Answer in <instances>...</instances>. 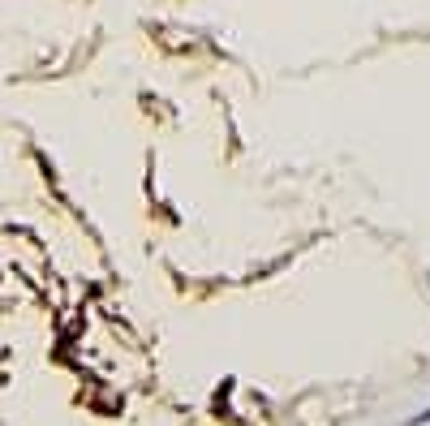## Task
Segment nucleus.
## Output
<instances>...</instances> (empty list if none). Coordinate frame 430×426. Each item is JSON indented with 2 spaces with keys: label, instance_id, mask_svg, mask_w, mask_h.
I'll return each mask as SVG.
<instances>
[{
  "label": "nucleus",
  "instance_id": "f257e3e1",
  "mask_svg": "<svg viewBox=\"0 0 430 426\" xmlns=\"http://www.w3.org/2000/svg\"><path fill=\"white\" fill-rule=\"evenodd\" d=\"M405 426H430V405H426V409H422V414H413V418H409V422H405Z\"/></svg>",
  "mask_w": 430,
  "mask_h": 426
}]
</instances>
